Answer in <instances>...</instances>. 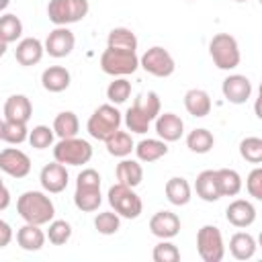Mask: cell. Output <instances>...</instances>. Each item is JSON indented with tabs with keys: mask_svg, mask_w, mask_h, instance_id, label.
Returning a JSON list of instances; mask_svg holds the SVG:
<instances>
[{
	"mask_svg": "<svg viewBox=\"0 0 262 262\" xmlns=\"http://www.w3.org/2000/svg\"><path fill=\"white\" fill-rule=\"evenodd\" d=\"M151 258H154V262H178L180 260V250L170 242H160L154 248Z\"/></svg>",
	"mask_w": 262,
	"mask_h": 262,
	"instance_id": "cell-41",
	"label": "cell"
},
{
	"mask_svg": "<svg viewBox=\"0 0 262 262\" xmlns=\"http://www.w3.org/2000/svg\"><path fill=\"white\" fill-rule=\"evenodd\" d=\"M102 203V194H100V186H76L74 192V205L84 211V213H92L100 207Z\"/></svg>",
	"mask_w": 262,
	"mask_h": 262,
	"instance_id": "cell-23",
	"label": "cell"
},
{
	"mask_svg": "<svg viewBox=\"0 0 262 262\" xmlns=\"http://www.w3.org/2000/svg\"><path fill=\"white\" fill-rule=\"evenodd\" d=\"M16 211L27 223L45 225L55 217L53 201L41 190H27L16 201Z\"/></svg>",
	"mask_w": 262,
	"mask_h": 262,
	"instance_id": "cell-1",
	"label": "cell"
},
{
	"mask_svg": "<svg viewBox=\"0 0 262 262\" xmlns=\"http://www.w3.org/2000/svg\"><path fill=\"white\" fill-rule=\"evenodd\" d=\"M0 170L12 178H25L31 172V160L23 149L6 147L0 151Z\"/></svg>",
	"mask_w": 262,
	"mask_h": 262,
	"instance_id": "cell-10",
	"label": "cell"
},
{
	"mask_svg": "<svg viewBox=\"0 0 262 262\" xmlns=\"http://www.w3.org/2000/svg\"><path fill=\"white\" fill-rule=\"evenodd\" d=\"M225 217L233 227H250L256 221V207L246 201V199H235L233 203L227 205Z\"/></svg>",
	"mask_w": 262,
	"mask_h": 262,
	"instance_id": "cell-15",
	"label": "cell"
},
{
	"mask_svg": "<svg viewBox=\"0 0 262 262\" xmlns=\"http://www.w3.org/2000/svg\"><path fill=\"white\" fill-rule=\"evenodd\" d=\"M149 119H147V115L141 111V106H139V102L135 100L129 108H127V113H125V125H127V129L131 131V133H139V135H143V133H147V129H149Z\"/></svg>",
	"mask_w": 262,
	"mask_h": 262,
	"instance_id": "cell-32",
	"label": "cell"
},
{
	"mask_svg": "<svg viewBox=\"0 0 262 262\" xmlns=\"http://www.w3.org/2000/svg\"><path fill=\"white\" fill-rule=\"evenodd\" d=\"M156 133L166 143L168 141H178L182 137V133H184V123L174 113H160L156 117Z\"/></svg>",
	"mask_w": 262,
	"mask_h": 262,
	"instance_id": "cell-16",
	"label": "cell"
},
{
	"mask_svg": "<svg viewBox=\"0 0 262 262\" xmlns=\"http://www.w3.org/2000/svg\"><path fill=\"white\" fill-rule=\"evenodd\" d=\"M70 72L63 66H49L41 74V84L47 92H63L70 86Z\"/></svg>",
	"mask_w": 262,
	"mask_h": 262,
	"instance_id": "cell-20",
	"label": "cell"
},
{
	"mask_svg": "<svg viewBox=\"0 0 262 262\" xmlns=\"http://www.w3.org/2000/svg\"><path fill=\"white\" fill-rule=\"evenodd\" d=\"M239 156L250 164L262 162V139L260 137H246L239 143Z\"/></svg>",
	"mask_w": 262,
	"mask_h": 262,
	"instance_id": "cell-38",
	"label": "cell"
},
{
	"mask_svg": "<svg viewBox=\"0 0 262 262\" xmlns=\"http://www.w3.org/2000/svg\"><path fill=\"white\" fill-rule=\"evenodd\" d=\"M10 242H12V227L4 219H0V248H6Z\"/></svg>",
	"mask_w": 262,
	"mask_h": 262,
	"instance_id": "cell-45",
	"label": "cell"
},
{
	"mask_svg": "<svg viewBox=\"0 0 262 262\" xmlns=\"http://www.w3.org/2000/svg\"><path fill=\"white\" fill-rule=\"evenodd\" d=\"M129 96H131V82L125 80L123 76H121V78H115V80L108 84V88H106V98H108L113 104H121V102H125Z\"/></svg>",
	"mask_w": 262,
	"mask_h": 262,
	"instance_id": "cell-37",
	"label": "cell"
},
{
	"mask_svg": "<svg viewBox=\"0 0 262 262\" xmlns=\"http://www.w3.org/2000/svg\"><path fill=\"white\" fill-rule=\"evenodd\" d=\"M90 10L88 0H49L47 16L57 27H68L72 23H80Z\"/></svg>",
	"mask_w": 262,
	"mask_h": 262,
	"instance_id": "cell-7",
	"label": "cell"
},
{
	"mask_svg": "<svg viewBox=\"0 0 262 262\" xmlns=\"http://www.w3.org/2000/svg\"><path fill=\"white\" fill-rule=\"evenodd\" d=\"M45 53V47L43 43L37 39V37H27V39H20L16 43V49H14V57L20 66H35L41 61Z\"/></svg>",
	"mask_w": 262,
	"mask_h": 262,
	"instance_id": "cell-17",
	"label": "cell"
},
{
	"mask_svg": "<svg viewBox=\"0 0 262 262\" xmlns=\"http://www.w3.org/2000/svg\"><path fill=\"white\" fill-rule=\"evenodd\" d=\"M53 129H49L47 125H37L33 127V131H29V143L35 147V149H47L51 147L53 143Z\"/></svg>",
	"mask_w": 262,
	"mask_h": 262,
	"instance_id": "cell-40",
	"label": "cell"
},
{
	"mask_svg": "<svg viewBox=\"0 0 262 262\" xmlns=\"http://www.w3.org/2000/svg\"><path fill=\"white\" fill-rule=\"evenodd\" d=\"M223 96L233 104H244L252 96V82L242 74H231L221 84Z\"/></svg>",
	"mask_w": 262,
	"mask_h": 262,
	"instance_id": "cell-13",
	"label": "cell"
},
{
	"mask_svg": "<svg viewBox=\"0 0 262 262\" xmlns=\"http://www.w3.org/2000/svg\"><path fill=\"white\" fill-rule=\"evenodd\" d=\"M16 244L27 250V252H37L43 248L45 244V233L41 229V225L35 223H25L18 231H16Z\"/></svg>",
	"mask_w": 262,
	"mask_h": 262,
	"instance_id": "cell-21",
	"label": "cell"
},
{
	"mask_svg": "<svg viewBox=\"0 0 262 262\" xmlns=\"http://www.w3.org/2000/svg\"><path fill=\"white\" fill-rule=\"evenodd\" d=\"M8 4H10V0H0V12H2V10H6V6H8Z\"/></svg>",
	"mask_w": 262,
	"mask_h": 262,
	"instance_id": "cell-48",
	"label": "cell"
},
{
	"mask_svg": "<svg viewBox=\"0 0 262 262\" xmlns=\"http://www.w3.org/2000/svg\"><path fill=\"white\" fill-rule=\"evenodd\" d=\"M45 237H49V242L53 246H63L72 237V225L68 221H63V219H51Z\"/></svg>",
	"mask_w": 262,
	"mask_h": 262,
	"instance_id": "cell-36",
	"label": "cell"
},
{
	"mask_svg": "<svg viewBox=\"0 0 262 262\" xmlns=\"http://www.w3.org/2000/svg\"><path fill=\"white\" fill-rule=\"evenodd\" d=\"M6 47H8V43H6V41H4L2 37H0V57H2L4 53H6Z\"/></svg>",
	"mask_w": 262,
	"mask_h": 262,
	"instance_id": "cell-47",
	"label": "cell"
},
{
	"mask_svg": "<svg viewBox=\"0 0 262 262\" xmlns=\"http://www.w3.org/2000/svg\"><path fill=\"white\" fill-rule=\"evenodd\" d=\"M139 68V57L137 51H125V49H113L106 47L100 55V70L108 76L121 78L129 76Z\"/></svg>",
	"mask_w": 262,
	"mask_h": 262,
	"instance_id": "cell-6",
	"label": "cell"
},
{
	"mask_svg": "<svg viewBox=\"0 0 262 262\" xmlns=\"http://www.w3.org/2000/svg\"><path fill=\"white\" fill-rule=\"evenodd\" d=\"M74 45H76V37H74V33L68 29V27H55L49 35H47V39H45V51L51 55V57H66V55H70L72 53V49H74Z\"/></svg>",
	"mask_w": 262,
	"mask_h": 262,
	"instance_id": "cell-11",
	"label": "cell"
},
{
	"mask_svg": "<svg viewBox=\"0 0 262 262\" xmlns=\"http://www.w3.org/2000/svg\"><path fill=\"white\" fill-rule=\"evenodd\" d=\"M121 121H123V117H121V113H119L117 106H113V104H100L90 115V119L86 123V129L90 133V137H94L98 141H104L115 131H119Z\"/></svg>",
	"mask_w": 262,
	"mask_h": 262,
	"instance_id": "cell-3",
	"label": "cell"
},
{
	"mask_svg": "<svg viewBox=\"0 0 262 262\" xmlns=\"http://www.w3.org/2000/svg\"><path fill=\"white\" fill-rule=\"evenodd\" d=\"M246 188L250 192V196L254 199H262V168H254L250 174H248V180H246Z\"/></svg>",
	"mask_w": 262,
	"mask_h": 262,
	"instance_id": "cell-43",
	"label": "cell"
},
{
	"mask_svg": "<svg viewBox=\"0 0 262 262\" xmlns=\"http://www.w3.org/2000/svg\"><path fill=\"white\" fill-rule=\"evenodd\" d=\"M117 180L125 186H139L143 180V168L137 160H123L117 164Z\"/></svg>",
	"mask_w": 262,
	"mask_h": 262,
	"instance_id": "cell-26",
	"label": "cell"
},
{
	"mask_svg": "<svg viewBox=\"0 0 262 262\" xmlns=\"http://www.w3.org/2000/svg\"><path fill=\"white\" fill-rule=\"evenodd\" d=\"M186 145L190 151L194 154H207L213 149L215 145V137L211 131L207 129H192L188 135H186Z\"/></svg>",
	"mask_w": 262,
	"mask_h": 262,
	"instance_id": "cell-33",
	"label": "cell"
},
{
	"mask_svg": "<svg viewBox=\"0 0 262 262\" xmlns=\"http://www.w3.org/2000/svg\"><path fill=\"white\" fill-rule=\"evenodd\" d=\"M149 231L160 239H170L180 231V217L172 211H158L149 219Z\"/></svg>",
	"mask_w": 262,
	"mask_h": 262,
	"instance_id": "cell-14",
	"label": "cell"
},
{
	"mask_svg": "<svg viewBox=\"0 0 262 262\" xmlns=\"http://www.w3.org/2000/svg\"><path fill=\"white\" fill-rule=\"evenodd\" d=\"M108 205L115 209V213L119 217H125V219H137L143 211V203L139 199V194L131 188V186H125L121 182L113 184L108 188Z\"/></svg>",
	"mask_w": 262,
	"mask_h": 262,
	"instance_id": "cell-4",
	"label": "cell"
},
{
	"mask_svg": "<svg viewBox=\"0 0 262 262\" xmlns=\"http://www.w3.org/2000/svg\"><path fill=\"white\" fill-rule=\"evenodd\" d=\"M137 160L139 162H158L160 158H164L168 154V145L164 139H141L135 147Z\"/></svg>",
	"mask_w": 262,
	"mask_h": 262,
	"instance_id": "cell-24",
	"label": "cell"
},
{
	"mask_svg": "<svg viewBox=\"0 0 262 262\" xmlns=\"http://www.w3.org/2000/svg\"><path fill=\"white\" fill-rule=\"evenodd\" d=\"M211 96L201 90V88H192L184 94V108L188 111V115L192 117H207L211 113Z\"/></svg>",
	"mask_w": 262,
	"mask_h": 262,
	"instance_id": "cell-22",
	"label": "cell"
},
{
	"mask_svg": "<svg viewBox=\"0 0 262 262\" xmlns=\"http://www.w3.org/2000/svg\"><path fill=\"white\" fill-rule=\"evenodd\" d=\"M33 115V104L25 94H12L4 102V119L6 121H18L27 123Z\"/></svg>",
	"mask_w": 262,
	"mask_h": 262,
	"instance_id": "cell-18",
	"label": "cell"
},
{
	"mask_svg": "<svg viewBox=\"0 0 262 262\" xmlns=\"http://www.w3.org/2000/svg\"><path fill=\"white\" fill-rule=\"evenodd\" d=\"M53 158H55V162H59L63 166H82V164L90 162L92 145L80 137H66L55 143Z\"/></svg>",
	"mask_w": 262,
	"mask_h": 262,
	"instance_id": "cell-5",
	"label": "cell"
},
{
	"mask_svg": "<svg viewBox=\"0 0 262 262\" xmlns=\"http://www.w3.org/2000/svg\"><path fill=\"white\" fill-rule=\"evenodd\" d=\"M209 55L219 70H233L239 66V45L229 33H217L209 43Z\"/></svg>",
	"mask_w": 262,
	"mask_h": 262,
	"instance_id": "cell-2",
	"label": "cell"
},
{
	"mask_svg": "<svg viewBox=\"0 0 262 262\" xmlns=\"http://www.w3.org/2000/svg\"><path fill=\"white\" fill-rule=\"evenodd\" d=\"M106 47L113 49H125V51H137V37L127 27H117L106 37Z\"/></svg>",
	"mask_w": 262,
	"mask_h": 262,
	"instance_id": "cell-29",
	"label": "cell"
},
{
	"mask_svg": "<svg viewBox=\"0 0 262 262\" xmlns=\"http://www.w3.org/2000/svg\"><path fill=\"white\" fill-rule=\"evenodd\" d=\"M94 227H96V231L102 233V235H113V233H117L119 227H121V217H119L117 213H113V211L98 213L96 219H94Z\"/></svg>",
	"mask_w": 262,
	"mask_h": 262,
	"instance_id": "cell-39",
	"label": "cell"
},
{
	"mask_svg": "<svg viewBox=\"0 0 262 262\" xmlns=\"http://www.w3.org/2000/svg\"><path fill=\"white\" fill-rule=\"evenodd\" d=\"M0 184H2V178H0Z\"/></svg>",
	"mask_w": 262,
	"mask_h": 262,
	"instance_id": "cell-51",
	"label": "cell"
},
{
	"mask_svg": "<svg viewBox=\"0 0 262 262\" xmlns=\"http://www.w3.org/2000/svg\"><path fill=\"white\" fill-rule=\"evenodd\" d=\"M217 172V182H219V190L221 196H235L242 190V176L231 170V168H219Z\"/></svg>",
	"mask_w": 262,
	"mask_h": 262,
	"instance_id": "cell-31",
	"label": "cell"
},
{
	"mask_svg": "<svg viewBox=\"0 0 262 262\" xmlns=\"http://www.w3.org/2000/svg\"><path fill=\"white\" fill-rule=\"evenodd\" d=\"M139 66H141L147 74H151V76H156V78H168V76H172L174 70H176V63H174V57L170 55V51L164 49V47H160V45L149 47V49L139 57Z\"/></svg>",
	"mask_w": 262,
	"mask_h": 262,
	"instance_id": "cell-9",
	"label": "cell"
},
{
	"mask_svg": "<svg viewBox=\"0 0 262 262\" xmlns=\"http://www.w3.org/2000/svg\"><path fill=\"white\" fill-rule=\"evenodd\" d=\"M135 100L139 102L141 111L147 115V119H149V121H154V119L160 115V108H162V104H160V98H158V94H156V92H147V94H141V96H137Z\"/></svg>",
	"mask_w": 262,
	"mask_h": 262,
	"instance_id": "cell-42",
	"label": "cell"
},
{
	"mask_svg": "<svg viewBox=\"0 0 262 262\" xmlns=\"http://www.w3.org/2000/svg\"><path fill=\"white\" fill-rule=\"evenodd\" d=\"M233 2H248V0H233Z\"/></svg>",
	"mask_w": 262,
	"mask_h": 262,
	"instance_id": "cell-50",
	"label": "cell"
},
{
	"mask_svg": "<svg viewBox=\"0 0 262 262\" xmlns=\"http://www.w3.org/2000/svg\"><path fill=\"white\" fill-rule=\"evenodd\" d=\"M166 199L172 203V205H176V207H182V205H188V201H190V184H188V180L186 178H182V176H174V178H170L168 182H166Z\"/></svg>",
	"mask_w": 262,
	"mask_h": 262,
	"instance_id": "cell-27",
	"label": "cell"
},
{
	"mask_svg": "<svg viewBox=\"0 0 262 262\" xmlns=\"http://www.w3.org/2000/svg\"><path fill=\"white\" fill-rule=\"evenodd\" d=\"M27 137H29L27 123H18V121H6V119H4L2 141L12 143V145H20V143H23Z\"/></svg>",
	"mask_w": 262,
	"mask_h": 262,
	"instance_id": "cell-35",
	"label": "cell"
},
{
	"mask_svg": "<svg viewBox=\"0 0 262 262\" xmlns=\"http://www.w3.org/2000/svg\"><path fill=\"white\" fill-rule=\"evenodd\" d=\"M8 205H10V192H8V188L4 186V182H2V184H0V211H4Z\"/></svg>",
	"mask_w": 262,
	"mask_h": 262,
	"instance_id": "cell-46",
	"label": "cell"
},
{
	"mask_svg": "<svg viewBox=\"0 0 262 262\" xmlns=\"http://www.w3.org/2000/svg\"><path fill=\"white\" fill-rule=\"evenodd\" d=\"M76 186H100V174L94 168H86L78 174Z\"/></svg>",
	"mask_w": 262,
	"mask_h": 262,
	"instance_id": "cell-44",
	"label": "cell"
},
{
	"mask_svg": "<svg viewBox=\"0 0 262 262\" xmlns=\"http://www.w3.org/2000/svg\"><path fill=\"white\" fill-rule=\"evenodd\" d=\"M53 133L59 137V139H66V137H76L78 135V129H80V121L76 117V113L72 111H63L55 117L53 121Z\"/></svg>",
	"mask_w": 262,
	"mask_h": 262,
	"instance_id": "cell-30",
	"label": "cell"
},
{
	"mask_svg": "<svg viewBox=\"0 0 262 262\" xmlns=\"http://www.w3.org/2000/svg\"><path fill=\"white\" fill-rule=\"evenodd\" d=\"M196 250L205 262H221L225 256V246L219 227L203 225L196 233Z\"/></svg>",
	"mask_w": 262,
	"mask_h": 262,
	"instance_id": "cell-8",
	"label": "cell"
},
{
	"mask_svg": "<svg viewBox=\"0 0 262 262\" xmlns=\"http://www.w3.org/2000/svg\"><path fill=\"white\" fill-rule=\"evenodd\" d=\"M229 252L235 260H250L256 254V239L246 231H237L229 239Z\"/></svg>",
	"mask_w": 262,
	"mask_h": 262,
	"instance_id": "cell-25",
	"label": "cell"
},
{
	"mask_svg": "<svg viewBox=\"0 0 262 262\" xmlns=\"http://www.w3.org/2000/svg\"><path fill=\"white\" fill-rule=\"evenodd\" d=\"M194 190H196V196H201L207 203L219 201L221 199V190H219V182H217V172L215 170H203L196 176Z\"/></svg>",
	"mask_w": 262,
	"mask_h": 262,
	"instance_id": "cell-19",
	"label": "cell"
},
{
	"mask_svg": "<svg viewBox=\"0 0 262 262\" xmlns=\"http://www.w3.org/2000/svg\"><path fill=\"white\" fill-rule=\"evenodd\" d=\"M23 35V23L16 14H2L0 16V37L6 43H14Z\"/></svg>",
	"mask_w": 262,
	"mask_h": 262,
	"instance_id": "cell-34",
	"label": "cell"
},
{
	"mask_svg": "<svg viewBox=\"0 0 262 262\" xmlns=\"http://www.w3.org/2000/svg\"><path fill=\"white\" fill-rule=\"evenodd\" d=\"M104 143H106V151L111 156H115V158H127L135 147L131 135L127 131H121V129L115 131L111 137H106Z\"/></svg>",
	"mask_w": 262,
	"mask_h": 262,
	"instance_id": "cell-28",
	"label": "cell"
},
{
	"mask_svg": "<svg viewBox=\"0 0 262 262\" xmlns=\"http://www.w3.org/2000/svg\"><path fill=\"white\" fill-rule=\"evenodd\" d=\"M68 170L63 164L59 162H51V164H45L41 168V174H39V182L43 186L45 192H51V194H57L61 190H66L68 186Z\"/></svg>",
	"mask_w": 262,
	"mask_h": 262,
	"instance_id": "cell-12",
	"label": "cell"
},
{
	"mask_svg": "<svg viewBox=\"0 0 262 262\" xmlns=\"http://www.w3.org/2000/svg\"><path fill=\"white\" fill-rule=\"evenodd\" d=\"M2 131H4V119H0V139H2Z\"/></svg>",
	"mask_w": 262,
	"mask_h": 262,
	"instance_id": "cell-49",
	"label": "cell"
}]
</instances>
